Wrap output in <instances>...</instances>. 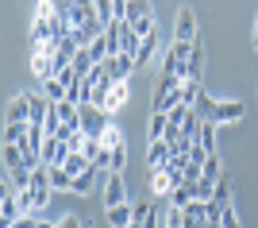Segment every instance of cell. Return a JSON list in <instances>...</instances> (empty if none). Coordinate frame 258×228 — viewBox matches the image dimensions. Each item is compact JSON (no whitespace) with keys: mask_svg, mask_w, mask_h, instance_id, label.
Segmentation results:
<instances>
[{"mask_svg":"<svg viewBox=\"0 0 258 228\" xmlns=\"http://www.w3.org/2000/svg\"><path fill=\"white\" fill-rule=\"evenodd\" d=\"M0 220H4V228H12L16 220H20V201H16L12 194L0 197Z\"/></svg>","mask_w":258,"mask_h":228,"instance_id":"cell-8","label":"cell"},{"mask_svg":"<svg viewBox=\"0 0 258 228\" xmlns=\"http://www.w3.org/2000/svg\"><path fill=\"white\" fill-rule=\"evenodd\" d=\"M139 20H151V4H147V0H127V16H123V23L135 27Z\"/></svg>","mask_w":258,"mask_h":228,"instance_id":"cell-7","label":"cell"},{"mask_svg":"<svg viewBox=\"0 0 258 228\" xmlns=\"http://www.w3.org/2000/svg\"><path fill=\"white\" fill-rule=\"evenodd\" d=\"M177 43H197V20H193V8H181V16H177Z\"/></svg>","mask_w":258,"mask_h":228,"instance_id":"cell-4","label":"cell"},{"mask_svg":"<svg viewBox=\"0 0 258 228\" xmlns=\"http://www.w3.org/2000/svg\"><path fill=\"white\" fill-rule=\"evenodd\" d=\"M193 143H201L208 155H216V120H205V124H201V135H197Z\"/></svg>","mask_w":258,"mask_h":228,"instance_id":"cell-13","label":"cell"},{"mask_svg":"<svg viewBox=\"0 0 258 228\" xmlns=\"http://www.w3.org/2000/svg\"><path fill=\"white\" fill-rule=\"evenodd\" d=\"M212 197H216V201H220V205L227 209V205H231V186H227L224 178H220V186H216V194H212Z\"/></svg>","mask_w":258,"mask_h":228,"instance_id":"cell-24","label":"cell"},{"mask_svg":"<svg viewBox=\"0 0 258 228\" xmlns=\"http://www.w3.org/2000/svg\"><path fill=\"white\" fill-rule=\"evenodd\" d=\"M216 105H220V101H212V97L205 93V89H201V93H197V105H193V112H197L201 120H216Z\"/></svg>","mask_w":258,"mask_h":228,"instance_id":"cell-12","label":"cell"},{"mask_svg":"<svg viewBox=\"0 0 258 228\" xmlns=\"http://www.w3.org/2000/svg\"><path fill=\"white\" fill-rule=\"evenodd\" d=\"M205 182H220V155H208V163H205Z\"/></svg>","mask_w":258,"mask_h":228,"instance_id":"cell-22","label":"cell"},{"mask_svg":"<svg viewBox=\"0 0 258 228\" xmlns=\"http://www.w3.org/2000/svg\"><path fill=\"white\" fill-rule=\"evenodd\" d=\"M254 35H258V23H254Z\"/></svg>","mask_w":258,"mask_h":228,"instance_id":"cell-31","label":"cell"},{"mask_svg":"<svg viewBox=\"0 0 258 228\" xmlns=\"http://www.w3.org/2000/svg\"><path fill=\"white\" fill-rule=\"evenodd\" d=\"M151 186H154V194H170V190H173L170 178H166V170H154L151 174Z\"/></svg>","mask_w":258,"mask_h":228,"instance_id":"cell-23","label":"cell"},{"mask_svg":"<svg viewBox=\"0 0 258 228\" xmlns=\"http://www.w3.org/2000/svg\"><path fill=\"white\" fill-rule=\"evenodd\" d=\"M58 228H85V224H81V220H77V217H66V220H62V224H58Z\"/></svg>","mask_w":258,"mask_h":228,"instance_id":"cell-29","label":"cell"},{"mask_svg":"<svg viewBox=\"0 0 258 228\" xmlns=\"http://www.w3.org/2000/svg\"><path fill=\"white\" fill-rule=\"evenodd\" d=\"M127 101V81H119L116 89H112V97H108V105H104V112H112V109H119Z\"/></svg>","mask_w":258,"mask_h":228,"instance_id":"cell-18","label":"cell"},{"mask_svg":"<svg viewBox=\"0 0 258 228\" xmlns=\"http://www.w3.org/2000/svg\"><path fill=\"white\" fill-rule=\"evenodd\" d=\"M127 166V143H119V147H112V174H119Z\"/></svg>","mask_w":258,"mask_h":228,"instance_id":"cell-21","label":"cell"},{"mask_svg":"<svg viewBox=\"0 0 258 228\" xmlns=\"http://www.w3.org/2000/svg\"><path fill=\"white\" fill-rule=\"evenodd\" d=\"M166 124H170L166 112H154V120H151V143L154 140H166Z\"/></svg>","mask_w":258,"mask_h":228,"instance_id":"cell-20","label":"cell"},{"mask_svg":"<svg viewBox=\"0 0 258 228\" xmlns=\"http://www.w3.org/2000/svg\"><path fill=\"white\" fill-rule=\"evenodd\" d=\"M104 201H108V209L127 205V186H123V174H108V178H104Z\"/></svg>","mask_w":258,"mask_h":228,"instance_id":"cell-2","label":"cell"},{"mask_svg":"<svg viewBox=\"0 0 258 228\" xmlns=\"http://www.w3.org/2000/svg\"><path fill=\"white\" fill-rule=\"evenodd\" d=\"M50 186L54 190H74V178H70L62 166H50Z\"/></svg>","mask_w":258,"mask_h":228,"instance_id":"cell-17","label":"cell"},{"mask_svg":"<svg viewBox=\"0 0 258 228\" xmlns=\"http://www.w3.org/2000/svg\"><path fill=\"white\" fill-rule=\"evenodd\" d=\"M74 190H77V194H89V190H93V170H89V174H77V178H74Z\"/></svg>","mask_w":258,"mask_h":228,"instance_id":"cell-25","label":"cell"},{"mask_svg":"<svg viewBox=\"0 0 258 228\" xmlns=\"http://www.w3.org/2000/svg\"><path fill=\"white\" fill-rule=\"evenodd\" d=\"M201 228H220V224H216V220H205V224H201Z\"/></svg>","mask_w":258,"mask_h":228,"instance_id":"cell-30","label":"cell"},{"mask_svg":"<svg viewBox=\"0 0 258 228\" xmlns=\"http://www.w3.org/2000/svg\"><path fill=\"white\" fill-rule=\"evenodd\" d=\"M231 120H243V105L239 101H220L216 105V124H231Z\"/></svg>","mask_w":258,"mask_h":228,"instance_id":"cell-6","label":"cell"},{"mask_svg":"<svg viewBox=\"0 0 258 228\" xmlns=\"http://www.w3.org/2000/svg\"><path fill=\"white\" fill-rule=\"evenodd\" d=\"M31 66H35V74L43 77V81H50V77H58V62H54L50 55H35V58H31Z\"/></svg>","mask_w":258,"mask_h":228,"instance_id":"cell-11","label":"cell"},{"mask_svg":"<svg viewBox=\"0 0 258 228\" xmlns=\"http://www.w3.org/2000/svg\"><path fill=\"white\" fill-rule=\"evenodd\" d=\"M189 163H197V166H205V163H208V151L201 147V143H193V151H189Z\"/></svg>","mask_w":258,"mask_h":228,"instance_id":"cell-26","label":"cell"},{"mask_svg":"<svg viewBox=\"0 0 258 228\" xmlns=\"http://www.w3.org/2000/svg\"><path fill=\"white\" fill-rule=\"evenodd\" d=\"M154 51H158V31L143 39V47H139V58H135V66H147V62L154 58Z\"/></svg>","mask_w":258,"mask_h":228,"instance_id":"cell-14","label":"cell"},{"mask_svg":"<svg viewBox=\"0 0 258 228\" xmlns=\"http://www.w3.org/2000/svg\"><path fill=\"white\" fill-rule=\"evenodd\" d=\"M131 220H135V205H116V209H108V224H112V228H127Z\"/></svg>","mask_w":258,"mask_h":228,"instance_id":"cell-10","label":"cell"},{"mask_svg":"<svg viewBox=\"0 0 258 228\" xmlns=\"http://www.w3.org/2000/svg\"><path fill=\"white\" fill-rule=\"evenodd\" d=\"M147 163H151V174H154V170H166V163H170V143H166V140H154V143H151V155H147Z\"/></svg>","mask_w":258,"mask_h":228,"instance_id":"cell-5","label":"cell"},{"mask_svg":"<svg viewBox=\"0 0 258 228\" xmlns=\"http://www.w3.org/2000/svg\"><path fill=\"white\" fill-rule=\"evenodd\" d=\"M4 143L23 147V143H27V124H8V128H4Z\"/></svg>","mask_w":258,"mask_h":228,"instance_id":"cell-15","label":"cell"},{"mask_svg":"<svg viewBox=\"0 0 258 228\" xmlns=\"http://www.w3.org/2000/svg\"><path fill=\"white\" fill-rule=\"evenodd\" d=\"M12 228H39V224H35L31 217H20V220H16V224H12Z\"/></svg>","mask_w":258,"mask_h":228,"instance_id":"cell-28","label":"cell"},{"mask_svg":"<svg viewBox=\"0 0 258 228\" xmlns=\"http://www.w3.org/2000/svg\"><path fill=\"white\" fill-rule=\"evenodd\" d=\"M220 228H239V217H235V209H231V205L224 209V217H220Z\"/></svg>","mask_w":258,"mask_h":228,"instance_id":"cell-27","label":"cell"},{"mask_svg":"<svg viewBox=\"0 0 258 228\" xmlns=\"http://www.w3.org/2000/svg\"><path fill=\"white\" fill-rule=\"evenodd\" d=\"M189 201H193V190H189V186H177V190H170V205H173V209H185Z\"/></svg>","mask_w":258,"mask_h":228,"instance_id":"cell-16","label":"cell"},{"mask_svg":"<svg viewBox=\"0 0 258 228\" xmlns=\"http://www.w3.org/2000/svg\"><path fill=\"white\" fill-rule=\"evenodd\" d=\"M81 131H85L89 140H100V135L108 131L104 109H97V105H81Z\"/></svg>","mask_w":258,"mask_h":228,"instance_id":"cell-1","label":"cell"},{"mask_svg":"<svg viewBox=\"0 0 258 228\" xmlns=\"http://www.w3.org/2000/svg\"><path fill=\"white\" fill-rule=\"evenodd\" d=\"M62 170L70 174V178H77V174H89V170H97V166H93V163H89V159H85V155L77 151V155H70V159H66V163H62Z\"/></svg>","mask_w":258,"mask_h":228,"instance_id":"cell-9","label":"cell"},{"mask_svg":"<svg viewBox=\"0 0 258 228\" xmlns=\"http://www.w3.org/2000/svg\"><path fill=\"white\" fill-rule=\"evenodd\" d=\"M8 124H31V93L12 97V105H8Z\"/></svg>","mask_w":258,"mask_h":228,"instance_id":"cell-3","label":"cell"},{"mask_svg":"<svg viewBox=\"0 0 258 228\" xmlns=\"http://www.w3.org/2000/svg\"><path fill=\"white\" fill-rule=\"evenodd\" d=\"M100 143H104V151H112V147H119V143H123V131H119L116 124H108V131L100 135Z\"/></svg>","mask_w":258,"mask_h":228,"instance_id":"cell-19","label":"cell"}]
</instances>
